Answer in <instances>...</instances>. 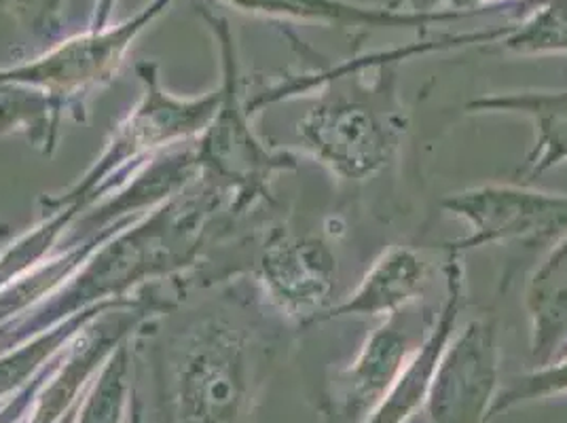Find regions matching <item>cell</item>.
Instances as JSON below:
<instances>
[{
	"label": "cell",
	"instance_id": "6",
	"mask_svg": "<svg viewBox=\"0 0 567 423\" xmlns=\"http://www.w3.org/2000/svg\"><path fill=\"white\" fill-rule=\"evenodd\" d=\"M409 339L392 324L373 330L354 362L332 381L329 422L367 423L401 375L409 355Z\"/></svg>",
	"mask_w": 567,
	"mask_h": 423
},
{
	"label": "cell",
	"instance_id": "17",
	"mask_svg": "<svg viewBox=\"0 0 567 423\" xmlns=\"http://www.w3.org/2000/svg\"><path fill=\"white\" fill-rule=\"evenodd\" d=\"M115 4H117V0H95L92 28H106L109 22H111Z\"/></svg>",
	"mask_w": 567,
	"mask_h": 423
},
{
	"label": "cell",
	"instance_id": "16",
	"mask_svg": "<svg viewBox=\"0 0 567 423\" xmlns=\"http://www.w3.org/2000/svg\"><path fill=\"white\" fill-rule=\"evenodd\" d=\"M504 0H392V9L415 11V13H455L460 18L478 13Z\"/></svg>",
	"mask_w": 567,
	"mask_h": 423
},
{
	"label": "cell",
	"instance_id": "2",
	"mask_svg": "<svg viewBox=\"0 0 567 423\" xmlns=\"http://www.w3.org/2000/svg\"><path fill=\"white\" fill-rule=\"evenodd\" d=\"M443 210L471 234L447 246L464 255L494 244H543L567 234V195L519 185H483L443 199Z\"/></svg>",
	"mask_w": 567,
	"mask_h": 423
},
{
	"label": "cell",
	"instance_id": "7",
	"mask_svg": "<svg viewBox=\"0 0 567 423\" xmlns=\"http://www.w3.org/2000/svg\"><path fill=\"white\" fill-rule=\"evenodd\" d=\"M464 303V265L462 255L450 252L445 262V301L439 320L430 327V332L420 348H415L385 399L381 400L375 413L367 423H409L422 411L432 385V376L439 360L445 352L453 332L457 330V318Z\"/></svg>",
	"mask_w": 567,
	"mask_h": 423
},
{
	"label": "cell",
	"instance_id": "12",
	"mask_svg": "<svg viewBox=\"0 0 567 423\" xmlns=\"http://www.w3.org/2000/svg\"><path fill=\"white\" fill-rule=\"evenodd\" d=\"M532 358L538 367L567 350V234L532 274L525 290Z\"/></svg>",
	"mask_w": 567,
	"mask_h": 423
},
{
	"label": "cell",
	"instance_id": "1",
	"mask_svg": "<svg viewBox=\"0 0 567 423\" xmlns=\"http://www.w3.org/2000/svg\"><path fill=\"white\" fill-rule=\"evenodd\" d=\"M496 30L447 37L436 43L390 51L379 62L371 87L352 94H327L299 123L309 153L343 180H367L390 164L406 132V117L396 95L399 62L413 53L450 49L464 43H494Z\"/></svg>",
	"mask_w": 567,
	"mask_h": 423
},
{
	"label": "cell",
	"instance_id": "9",
	"mask_svg": "<svg viewBox=\"0 0 567 423\" xmlns=\"http://www.w3.org/2000/svg\"><path fill=\"white\" fill-rule=\"evenodd\" d=\"M425 278V260L415 250L392 246L373 262L354 292L329 309L327 318H392L422 297Z\"/></svg>",
	"mask_w": 567,
	"mask_h": 423
},
{
	"label": "cell",
	"instance_id": "15",
	"mask_svg": "<svg viewBox=\"0 0 567 423\" xmlns=\"http://www.w3.org/2000/svg\"><path fill=\"white\" fill-rule=\"evenodd\" d=\"M20 24L34 34H51L60 28L64 0H0Z\"/></svg>",
	"mask_w": 567,
	"mask_h": 423
},
{
	"label": "cell",
	"instance_id": "14",
	"mask_svg": "<svg viewBox=\"0 0 567 423\" xmlns=\"http://www.w3.org/2000/svg\"><path fill=\"white\" fill-rule=\"evenodd\" d=\"M561 394H567V353L557 362H548L525 375L513 376L511 383L497 392L489 420L520 404Z\"/></svg>",
	"mask_w": 567,
	"mask_h": 423
},
{
	"label": "cell",
	"instance_id": "5",
	"mask_svg": "<svg viewBox=\"0 0 567 423\" xmlns=\"http://www.w3.org/2000/svg\"><path fill=\"white\" fill-rule=\"evenodd\" d=\"M337 260L316 237H278L262 255V280L278 307L295 320L329 313Z\"/></svg>",
	"mask_w": 567,
	"mask_h": 423
},
{
	"label": "cell",
	"instance_id": "10",
	"mask_svg": "<svg viewBox=\"0 0 567 423\" xmlns=\"http://www.w3.org/2000/svg\"><path fill=\"white\" fill-rule=\"evenodd\" d=\"M237 11L324 25L352 28H425L453 22L455 13H415L392 7H362L348 0H223Z\"/></svg>",
	"mask_w": 567,
	"mask_h": 423
},
{
	"label": "cell",
	"instance_id": "13",
	"mask_svg": "<svg viewBox=\"0 0 567 423\" xmlns=\"http://www.w3.org/2000/svg\"><path fill=\"white\" fill-rule=\"evenodd\" d=\"M497 43L517 55L567 53V0H543L519 24L508 25Z\"/></svg>",
	"mask_w": 567,
	"mask_h": 423
},
{
	"label": "cell",
	"instance_id": "18",
	"mask_svg": "<svg viewBox=\"0 0 567 423\" xmlns=\"http://www.w3.org/2000/svg\"><path fill=\"white\" fill-rule=\"evenodd\" d=\"M566 353H567V350H566Z\"/></svg>",
	"mask_w": 567,
	"mask_h": 423
},
{
	"label": "cell",
	"instance_id": "3",
	"mask_svg": "<svg viewBox=\"0 0 567 423\" xmlns=\"http://www.w3.org/2000/svg\"><path fill=\"white\" fill-rule=\"evenodd\" d=\"M499 392V343L494 320L455 330L425 400L427 423H487Z\"/></svg>",
	"mask_w": 567,
	"mask_h": 423
},
{
	"label": "cell",
	"instance_id": "11",
	"mask_svg": "<svg viewBox=\"0 0 567 423\" xmlns=\"http://www.w3.org/2000/svg\"><path fill=\"white\" fill-rule=\"evenodd\" d=\"M471 113H506L532 118L536 142L523 174L536 178L567 162V92H513L481 95L466 106Z\"/></svg>",
	"mask_w": 567,
	"mask_h": 423
},
{
	"label": "cell",
	"instance_id": "8",
	"mask_svg": "<svg viewBox=\"0 0 567 423\" xmlns=\"http://www.w3.org/2000/svg\"><path fill=\"white\" fill-rule=\"evenodd\" d=\"M208 25L216 32L225 64V106L220 113V123L216 125L218 164L231 176L236 174L248 190H262L276 172L292 169L297 162L288 153H269L260 146L259 141H255L234 95L237 92L236 48L229 24L223 18L208 16Z\"/></svg>",
	"mask_w": 567,
	"mask_h": 423
},
{
	"label": "cell",
	"instance_id": "4",
	"mask_svg": "<svg viewBox=\"0 0 567 423\" xmlns=\"http://www.w3.org/2000/svg\"><path fill=\"white\" fill-rule=\"evenodd\" d=\"M174 0H151L127 22L90 28L51 49L34 62L0 71V83L45 87L51 94H71L100 83L117 71L127 49L146 25L153 24Z\"/></svg>",
	"mask_w": 567,
	"mask_h": 423
}]
</instances>
